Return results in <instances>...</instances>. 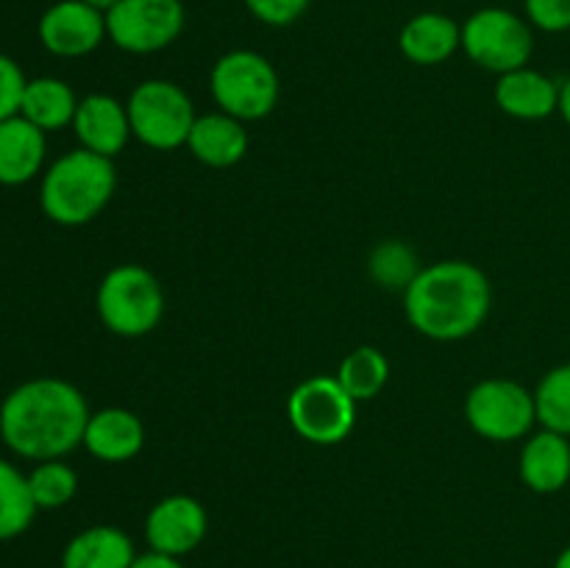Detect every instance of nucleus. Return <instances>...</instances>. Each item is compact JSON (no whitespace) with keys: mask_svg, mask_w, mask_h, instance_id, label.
Listing matches in <instances>:
<instances>
[{"mask_svg":"<svg viewBox=\"0 0 570 568\" xmlns=\"http://www.w3.org/2000/svg\"><path fill=\"white\" fill-rule=\"evenodd\" d=\"M465 421L490 443L527 440L538 427L534 390L523 388L515 379H482L465 395Z\"/></svg>","mask_w":570,"mask_h":568,"instance_id":"8","label":"nucleus"},{"mask_svg":"<svg viewBox=\"0 0 570 568\" xmlns=\"http://www.w3.org/2000/svg\"><path fill=\"white\" fill-rule=\"evenodd\" d=\"M39 507L28 488V473L0 457V540H14L28 532Z\"/></svg>","mask_w":570,"mask_h":568,"instance_id":"22","label":"nucleus"},{"mask_svg":"<svg viewBox=\"0 0 570 568\" xmlns=\"http://www.w3.org/2000/svg\"><path fill=\"white\" fill-rule=\"evenodd\" d=\"M206 532H209L206 507L187 493L165 496L145 516V540L148 549L159 555L187 557L204 543Z\"/></svg>","mask_w":570,"mask_h":568,"instance_id":"12","label":"nucleus"},{"mask_svg":"<svg viewBox=\"0 0 570 568\" xmlns=\"http://www.w3.org/2000/svg\"><path fill=\"white\" fill-rule=\"evenodd\" d=\"M72 131H76L81 148L106 156V159H115L117 154H122L128 139L134 137L128 106L106 92H92L78 100Z\"/></svg>","mask_w":570,"mask_h":568,"instance_id":"13","label":"nucleus"},{"mask_svg":"<svg viewBox=\"0 0 570 568\" xmlns=\"http://www.w3.org/2000/svg\"><path fill=\"white\" fill-rule=\"evenodd\" d=\"M48 139L42 128L17 115L0 123V184L20 187L42 173Z\"/></svg>","mask_w":570,"mask_h":568,"instance_id":"18","label":"nucleus"},{"mask_svg":"<svg viewBox=\"0 0 570 568\" xmlns=\"http://www.w3.org/2000/svg\"><path fill=\"white\" fill-rule=\"evenodd\" d=\"M287 421L309 443L337 445L354 432L356 401L345 393L337 376L317 373L295 384L287 395Z\"/></svg>","mask_w":570,"mask_h":568,"instance_id":"9","label":"nucleus"},{"mask_svg":"<svg viewBox=\"0 0 570 568\" xmlns=\"http://www.w3.org/2000/svg\"><path fill=\"white\" fill-rule=\"evenodd\" d=\"M137 549L128 532L111 523H95L67 540L61 568H131Z\"/></svg>","mask_w":570,"mask_h":568,"instance_id":"20","label":"nucleus"},{"mask_svg":"<svg viewBox=\"0 0 570 568\" xmlns=\"http://www.w3.org/2000/svg\"><path fill=\"white\" fill-rule=\"evenodd\" d=\"M209 92L220 111L243 123H254L276 109L282 81L267 56L237 48L212 65Z\"/></svg>","mask_w":570,"mask_h":568,"instance_id":"5","label":"nucleus"},{"mask_svg":"<svg viewBox=\"0 0 570 568\" xmlns=\"http://www.w3.org/2000/svg\"><path fill=\"white\" fill-rule=\"evenodd\" d=\"M399 50L417 67H438L462 50V22L443 11H421L399 31Z\"/></svg>","mask_w":570,"mask_h":568,"instance_id":"16","label":"nucleus"},{"mask_svg":"<svg viewBox=\"0 0 570 568\" xmlns=\"http://www.w3.org/2000/svg\"><path fill=\"white\" fill-rule=\"evenodd\" d=\"M26 72L11 56L0 53V123L20 115L22 95H26Z\"/></svg>","mask_w":570,"mask_h":568,"instance_id":"29","label":"nucleus"},{"mask_svg":"<svg viewBox=\"0 0 570 568\" xmlns=\"http://www.w3.org/2000/svg\"><path fill=\"white\" fill-rule=\"evenodd\" d=\"M187 150L206 167L226 170L243 161L248 154V131L245 123L226 111H209L198 115L193 131L187 137Z\"/></svg>","mask_w":570,"mask_h":568,"instance_id":"19","label":"nucleus"},{"mask_svg":"<svg viewBox=\"0 0 570 568\" xmlns=\"http://www.w3.org/2000/svg\"><path fill=\"white\" fill-rule=\"evenodd\" d=\"M518 473L532 493H560L570 482V438L540 427L523 440Z\"/></svg>","mask_w":570,"mask_h":568,"instance_id":"14","label":"nucleus"},{"mask_svg":"<svg viewBox=\"0 0 570 568\" xmlns=\"http://www.w3.org/2000/svg\"><path fill=\"white\" fill-rule=\"evenodd\" d=\"M462 50L476 67L504 76L529 65L534 53V28L518 11L484 6L462 22Z\"/></svg>","mask_w":570,"mask_h":568,"instance_id":"6","label":"nucleus"},{"mask_svg":"<svg viewBox=\"0 0 570 568\" xmlns=\"http://www.w3.org/2000/svg\"><path fill=\"white\" fill-rule=\"evenodd\" d=\"M187 26L181 0H120L106 11V33L115 48L134 56L170 48Z\"/></svg>","mask_w":570,"mask_h":568,"instance_id":"10","label":"nucleus"},{"mask_svg":"<svg viewBox=\"0 0 570 568\" xmlns=\"http://www.w3.org/2000/svg\"><path fill=\"white\" fill-rule=\"evenodd\" d=\"M538 423L570 438V362L551 368L534 388Z\"/></svg>","mask_w":570,"mask_h":568,"instance_id":"25","label":"nucleus"},{"mask_svg":"<svg viewBox=\"0 0 570 568\" xmlns=\"http://www.w3.org/2000/svg\"><path fill=\"white\" fill-rule=\"evenodd\" d=\"M560 117L570 128V78H566V81L560 84Z\"/></svg>","mask_w":570,"mask_h":568,"instance_id":"31","label":"nucleus"},{"mask_svg":"<svg viewBox=\"0 0 570 568\" xmlns=\"http://www.w3.org/2000/svg\"><path fill=\"white\" fill-rule=\"evenodd\" d=\"M554 568H570V546H566V549H562L560 555H557Z\"/></svg>","mask_w":570,"mask_h":568,"instance_id":"33","label":"nucleus"},{"mask_svg":"<svg viewBox=\"0 0 570 568\" xmlns=\"http://www.w3.org/2000/svg\"><path fill=\"white\" fill-rule=\"evenodd\" d=\"M76 92L67 81L53 76L28 78L26 95H22L20 115L45 134L61 131V128L72 126V117L78 109Z\"/></svg>","mask_w":570,"mask_h":568,"instance_id":"21","label":"nucleus"},{"mask_svg":"<svg viewBox=\"0 0 570 568\" xmlns=\"http://www.w3.org/2000/svg\"><path fill=\"white\" fill-rule=\"evenodd\" d=\"M115 189V161L87 148H76L59 156L42 173L39 206H42L45 217H50L59 226H87L109 206Z\"/></svg>","mask_w":570,"mask_h":568,"instance_id":"3","label":"nucleus"},{"mask_svg":"<svg viewBox=\"0 0 570 568\" xmlns=\"http://www.w3.org/2000/svg\"><path fill=\"white\" fill-rule=\"evenodd\" d=\"M250 17L271 28H287L306 14L312 0H243Z\"/></svg>","mask_w":570,"mask_h":568,"instance_id":"28","label":"nucleus"},{"mask_svg":"<svg viewBox=\"0 0 570 568\" xmlns=\"http://www.w3.org/2000/svg\"><path fill=\"white\" fill-rule=\"evenodd\" d=\"M95 310L100 323L117 337H145L165 315V290L148 267L122 262L100 278Z\"/></svg>","mask_w":570,"mask_h":568,"instance_id":"4","label":"nucleus"},{"mask_svg":"<svg viewBox=\"0 0 570 568\" xmlns=\"http://www.w3.org/2000/svg\"><path fill=\"white\" fill-rule=\"evenodd\" d=\"M131 568H187L181 562V557H170V555H159V551H145V555H137Z\"/></svg>","mask_w":570,"mask_h":568,"instance_id":"30","label":"nucleus"},{"mask_svg":"<svg viewBox=\"0 0 570 568\" xmlns=\"http://www.w3.org/2000/svg\"><path fill=\"white\" fill-rule=\"evenodd\" d=\"M126 106L131 134L150 150H176L187 145L189 131L198 120L193 98L167 78L139 81Z\"/></svg>","mask_w":570,"mask_h":568,"instance_id":"7","label":"nucleus"},{"mask_svg":"<svg viewBox=\"0 0 570 568\" xmlns=\"http://www.w3.org/2000/svg\"><path fill=\"white\" fill-rule=\"evenodd\" d=\"M495 104L515 120H546L560 111V84L534 67H518L495 81Z\"/></svg>","mask_w":570,"mask_h":568,"instance_id":"15","label":"nucleus"},{"mask_svg":"<svg viewBox=\"0 0 570 568\" xmlns=\"http://www.w3.org/2000/svg\"><path fill=\"white\" fill-rule=\"evenodd\" d=\"M39 42L59 59H81L109 39L106 14L83 0H56L39 17Z\"/></svg>","mask_w":570,"mask_h":568,"instance_id":"11","label":"nucleus"},{"mask_svg":"<svg viewBox=\"0 0 570 568\" xmlns=\"http://www.w3.org/2000/svg\"><path fill=\"white\" fill-rule=\"evenodd\" d=\"M81 445L100 462H128L142 451L145 423L126 407H104L89 415Z\"/></svg>","mask_w":570,"mask_h":568,"instance_id":"17","label":"nucleus"},{"mask_svg":"<svg viewBox=\"0 0 570 568\" xmlns=\"http://www.w3.org/2000/svg\"><path fill=\"white\" fill-rule=\"evenodd\" d=\"M523 17L543 33L570 31V0H523Z\"/></svg>","mask_w":570,"mask_h":568,"instance_id":"27","label":"nucleus"},{"mask_svg":"<svg viewBox=\"0 0 570 568\" xmlns=\"http://www.w3.org/2000/svg\"><path fill=\"white\" fill-rule=\"evenodd\" d=\"M83 3H87V6H92V9L104 11V14H106V11H111V9H115V6L120 3V0H83Z\"/></svg>","mask_w":570,"mask_h":568,"instance_id":"32","label":"nucleus"},{"mask_svg":"<svg viewBox=\"0 0 570 568\" xmlns=\"http://www.w3.org/2000/svg\"><path fill=\"white\" fill-rule=\"evenodd\" d=\"M87 395L56 376L17 384L0 404V440L22 460H65L83 443Z\"/></svg>","mask_w":570,"mask_h":568,"instance_id":"1","label":"nucleus"},{"mask_svg":"<svg viewBox=\"0 0 570 568\" xmlns=\"http://www.w3.org/2000/svg\"><path fill=\"white\" fill-rule=\"evenodd\" d=\"M421 273L417 254L401 239H384L367 256V276L384 290H401L404 293L415 276Z\"/></svg>","mask_w":570,"mask_h":568,"instance_id":"24","label":"nucleus"},{"mask_svg":"<svg viewBox=\"0 0 570 568\" xmlns=\"http://www.w3.org/2000/svg\"><path fill=\"white\" fill-rule=\"evenodd\" d=\"M490 306H493V284L488 273L465 259L423 265L415 282L404 290V312L410 326L438 343L471 337L488 321Z\"/></svg>","mask_w":570,"mask_h":568,"instance_id":"2","label":"nucleus"},{"mask_svg":"<svg viewBox=\"0 0 570 568\" xmlns=\"http://www.w3.org/2000/svg\"><path fill=\"white\" fill-rule=\"evenodd\" d=\"M28 488L39 510H59L76 499L78 473L65 460L37 462L28 473Z\"/></svg>","mask_w":570,"mask_h":568,"instance_id":"26","label":"nucleus"},{"mask_svg":"<svg viewBox=\"0 0 570 568\" xmlns=\"http://www.w3.org/2000/svg\"><path fill=\"white\" fill-rule=\"evenodd\" d=\"M390 379V360L376 345H360L348 351L337 368V382L345 393L360 404V401L376 399Z\"/></svg>","mask_w":570,"mask_h":568,"instance_id":"23","label":"nucleus"}]
</instances>
